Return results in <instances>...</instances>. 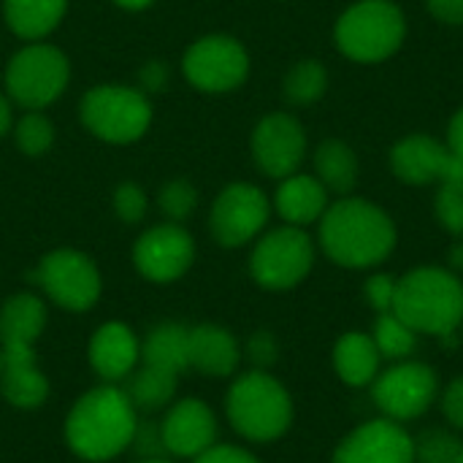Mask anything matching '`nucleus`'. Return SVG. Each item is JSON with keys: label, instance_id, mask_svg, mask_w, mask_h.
I'll use <instances>...</instances> for the list:
<instances>
[{"label": "nucleus", "instance_id": "obj_1", "mask_svg": "<svg viewBox=\"0 0 463 463\" xmlns=\"http://www.w3.org/2000/svg\"><path fill=\"white\" fill-rule=\"evenodd\" d=\"M320 247L336 266L372 269L396 250V225L377 203L345 195L320 217Z\"/></svg>", "mask_w": 463, "mask_h": 463}, {"label": "nucleus", "instance_id": "obj_2", "mask_svg": "<svg viewBox=\"0 0 463 463\" xmlns=\"http://www.w3.org/2000/svg\"><path fill=\"white\" fill-rule=\"evenodd\" d=\"M136 423V407L125 388L103 385L76 402L65 423V437L76 456L109 461L130 445Z\"/></svg>", "mask_w": 463, "mask_h": 463}, {"label": "nucleus", "instance_id": "obj_3", "mask_svg": "<svg viewBox=\"0 0 463 463\" xmlns=\"http://www.w3.org/2000/svg\"><path fill=\"white\" fill-rule=\"evenodd\" d=\"M393 312L420 336H456L463 323V282L442 266H420L396 282Z\"/></svg>", "mask_w": 463, "mask_h": 463}, {"label": "nucleus", "instance_id": "obj_4", "mask_svg": "<svg viewBox=\"0 0 463 463\" xmlns=\"http://www.w3.org/2000/svg\"><path fill=\"white\" fill-rule=\"evenodd\" d=\"M231 426L250 442H274L293 423V399L269 372L241 374L225 399Z\"/></svg>", "mask_w": 463, "mask_h": 463}, {"label": "nucleus", "instance_id": "obj_5", "mask_svg": "<svg viewBox=\"0 0 463 463\" xmlns=\"http://www.w3.org/2000/svg\"><path fill=\"white\" fill-rule=\"evenodd\" d=\"M407 35V16L393 0H358L336 22L334 38L355 62H383L396 54Z\"/></svg>", "mask_w": 463, "mask_h": 463}, {"label": "nucleus", "instance_id": "obj_6", "mask_svg": "<svg viewBox=\"0 0 463 463\" xmlns=\"http://www.w3.org/2000/svg\"><path fill=\"white\" fill-rule=\"evenodd\" d=\"M81 122L92 136L109 144H130L146 133L152 106L141 90L100 84L81 98Z\"/></svg>", "mask_w": 463, "mask_h": 463}, {"label": "nucleus", "instance_id": "obj_7", "mask_svg": "<svg viewBox=\"0 0 463 463\" xmlns=\"http://www.w3.org/2000/svg\"><path fill=\"white\" fill-rule=\"evenodd\" d=\"M439 374L423 361H396L372 383V399L383 418L410 423L423 418L439 402Z\"/></svg>", "mask_w": 463, "mask_h": 463}, {"label": "nucleus", "instance_id": "obj_8", "mask_svg": "<svg viewBox=\"0 0 463 463\" xmlns=\"http://www.w3.org/2000/svg\"><path fill=\"white\" fill-rule=\"evenodd\" d=\"M68 76L71 65L60 49L49 43H30L11 57L5 71V87L19 106L38 111L62 95Z\"/></svg>", "mask_w": 463, "mask_h": 463}, {"label": "nucleus", "instance_id": "obj_9", "mask_svg": "<svg viewBox=\"0 0 463 463\" xmlns=\"http://www.w3.org/2000/svg\"><path fill=\"white\" fill-rule=\"evenodd\" d=\"M315 266V244L304 228L285 225L269 231L252 250V279L266 290H290L309 277Z\"/></svg>", "mask_w": 463, "mask_h": 463}, {"label": "nucleus", "instance_id": "obj_10", "mask_svg": "<svg viewBox=\"0 0 463 463\" xmlns=\"http://www.w3.org/2000/svg\"><path fill=\"white\" fill-rule=\"evenodd\" d=\"M184 76L203 92H231L244 84L250 73L247 49L231 35H206L184 54Z\"/></svg>", "mask_w": 463, "mask_h": 463}, {"label": "nucleus", "instance_id": "obj_11", "mask_svg": "<svg viewBox=\"0 0 463 463\" xmlns=\"http://www.w3.org/2000/svg\"><path fill=\"white\" fill-rule=\"evenodd\" d=\"M35 282L54 304L71 312L90 309L100 296V274L95 263L76 250L49 252L35 269Z\"/></svg>", "mask_w": 463, "mask_h": 463}, {"label": "nucleus", "instance_id": "obj_12", "mask_svg": "<svg viewBox=\"0 0 463 463\" xmlns=\"http://www.w3.org/2000/svg\"><path fill=\"white\" fill-rule=\"evenodd\" d=\"M271 203L255 184H228L212 206V233L222 247H241L252 241L269 222Z\"/></svg>", "mask_w": 463, "mask_h": 463}, {"label": "nucleus", "instance_id": "obj_13", "mask_svg": "<svg viewBox=\"0 0 463 463\" xmlns=\"http://www.w3.org/2000/svg\"><path fill=\"white\" fill-rule=\"evenodd\" d=\"M391 168L396 179L407 184H431V182H463V157L448 144L412 133L391 149Z\"/></svg>", "mask_w": 463, "mask_h": 463}, {"label": "nucleus", "instance_id": "obj_14", "mask_svg": "<svg viewBox=\"0 0 463 463\" xmlns=\"http://www.w3.org/2000/svg\"><path fill=\"white\" fill-rule=\"evenodd\" d=\"M307 152V133L293 114L277 111L258 122L252 133V157L271 179H285L298 171Z\"/></svg>", "mask_w": 463, "mask_h": 463}, {"label": "nucleus", "instance_id": "obj_15", "mask_svg": "<svg viewBox=\"0 0 463 463\" xmlns=\"http://www.w3.org/2000/svg\"><path fill=\"white\" fill-rule=\"evenodd\" d=\"M331 463H415L412 434L388 418L353 429L334 450Z\"/></svg>", "mask_w": 463, "mask_h": 463}, {"label": "nucleus", "instance_id": "obj_16", "mask_svg": "<svg viewBox=\"0 0 463 463\" xmlns=\"http://www.w3.org/2000/svg\"><path fill=\"white\" fill-rule=\"evenodd\" d=\"M136 269L152 282L179 279L195 260V244L184 228L176 222L157 225L146 231L133 250Z\"/></svg>", "mask_w": 463, "mask_h": 463}, {"label": "nucleus", "instance_id": "obj_17", "mask_svg": "<svg viewBox=\"0 0 463 463\" xmlns=\"http://www.w3.org/2000/svg\"><path fill=\"white\" fill-rule=\"evenodd\" d=\"M160 431H163L165 453H174L182 458H198L201 453L217 445L214 412L198 399L179 402L160 423Z\"/></svg>", "mask_w": 463, "mask_h": 463}, {"label": "nucleus", "instance_id": "obj_18", "mask_svg": "<svg viewBox=\"0 0 463 463\" xmlns=\"http://www.w3.org/2000/svg\"><path fill=\"white\" fill-rule=\"evenodd\" d=\"M0 355V385L5 399L22 410L43 404L49 396V383L35 364L33 347H3Z\"/></svg>", "mask_w": 463, "mask_h": 463}, {"label": "nucleus", "instance_id": "obj_19", "mask_svg": "<svg viewBox=\"0 0 463 463\" xmlns=\"http://www.w3.org/2000/svg\"><path fill=\"white\" fill-rule=\"evenodd\" d=\"M138 361H141V345L136 342L128 326L106 323L95 331L90 342V364L106 383L130 377Z\"/></svg>", "mask_w": 463, "mask_h": 463}, {"label": "nucleus", "instance_id": "obj_20", "mask_svg": "<svg viewBox=\"0 0 463 463\" xmlns=\"http://www.w3.org/2000/svg\"><path fill=\"white\" fill-rule=\"evenodd\" d=\"M274 206L288 225L304 228V225L320 222V217L326 214L328 190L323 187V182L317 176L290 174L282 179V184L274 195Z\"/></svg>", "mask_w": 463, "mask_h": 463}, {"label": "nucleus", "instance_id": "obj_21", "mask_svg": "<svg viewBox=\"0 0 463 463\" xmlns=\"http://www.w3.org/2000/svg\"><path fill=\"white\" fill-rule=\"evenodd\" d=\"M334 369L347 388H372L377 374L383 372V355L364 331H347L334 345Z\"/></svg>", "mask_w": 463, "mask_h": 463}, {"label": "nucleus", "instance_id": "obj_22", "mask_svg": "<svg viewBox=\"0 0 463 463\" xmlns=\"http://www.w3.org/2000/svg\"><path fill=\"white\" fill-rule=\"evenodd\" d=\"M239 345L231 331L220 326L190 328V369L209 377H231L239 366Z\"/></svg>", "mask_w": 463, "mask_h": 463}, {"label": "nucleus", "instance_id": "obj_23", "mask_svg": "<svg viewBox=\"0 0 463 463\" xmlns=\"http://www.w3.org/2000/svg\"><path fill=\"white\" fill-rule=\"evenodd\" d=\"M46 326V309L43 301L19 293L8 298L0 309V342L3 347H33Z\"/></svg>", "mask_w": 463, "mask_h": 463}, {"label": "nucleus", "instance_id": "obj_24", "mask_svg": "<svg viewBox=\"0 0 463 463\" xmlns=\"http://www.w3.org/2000/svg\"><path fill=\"white\" fill-rule=\"evenodd\" d=\"M141 361L146 366L179 377L184 369H190V328L179 323L157 326L155 331H149V336L141 345Z\"/></svg>", "mask_w": 463, "mask_h": 463}, {"label": "nucleus", "instance_id": "obj_25", "mask_svg": "<svg viewBox=\"0 0 463 463\" xmlns=\"http://www.w3.org/2000/svg\"><path fill=\"white\" fill-rule=\"evenodd\" d=\"M68 0H5L8 27L27 41L49 35L65 16Z\"/></svg>", "mask_w": 463, "mask_h": 463}, {"label": "nucleus", "instance_id": "obj_26", "mask_svg": "<svg viewBox=\"0 0 463 463\" xmlns=\"http://www.w3.org/2000/svg\"><path fill=\"white\" fill-rule=\"evenodd\" d=\"M315 171L326 190L347 195L358 184V157L355 152L336 138H328L315 152Z\"/></svg>", "mask_w": 463, "mask_h": 463}, {"label": "nucleus", "instance_id": "obj_27", "mask_svg": "<svg viewBox=\"0 0 463 463\" xmlns=\"http://www.w3.org/2000/svg\"><path fill=\"white\" fill-rule=\"evenodd\" d=\"M125 393L136 410H160L176 393V374L144 364L138 372H130Z\"/></svg>", "mask_w": 463, "mask_h": 463}, {"label": "nucleus", "instance_id": "obj_28", "mask_svg": "<svg viewBox=\"0 0 463 463\" xmlns=\"http://www.w3.org/2000/svg\"><path fill=\"white\" fill-rule=\"evenodd\" d=\"M372 339L383 355V361H407L415 355L418 350V339L420 334L415 328H410L396 312H383L377 315L374 320V328H372Z\"/></svg>", "mask_w": 463, "mask_h": 463}, {"label": "nucleus", "instance_id": "obj_29", "mask_svg": "<svg viewBox=\"0 0 463 463\" xmlns=\"http://www.w3.org/2000/svg\"><path fill=\"white\" fill-rule=\"evenodd\" d=\"M328 73L320 60H301L285 79V98L296 106H309L326 95Z\"/></svg>", "mask_w": 463, "mask_h": 463}, {"label": "nucleus", "instance_id": "obj_30", "mask_svg": "<svg viewBox=\"0 0 463 463\" xmlns=\"http://www.w3.org/2000/svg\"><path fill=\"white\" fill-rule=\"evenodd\" d=\"M415 442V463H453L461 453L463 442L453 429H426L412 437Z\"/></svg>", "mask_w": 463, "mask_h": 463}, {"label": "nucleus", "instance_id": "obj_31", "mask_svg": "<svg viewBox=\"0 0 463 463\" xmlns=\"http://www.w3.org/2000/svg\"><path fill=\"white\" fill-rule=\"evenodd\" d=\"M16 144L24 155L38 157L46 155L54 144V128L52 122L41 114V111H30L16 122Z\"/></svg>", "mask_w": 463, "mask_h": 463}, {"label": "nucleus", "instance_id": "obj_32", "mask_svg": "<svg viewBox=\"0 0 463 463\" xmlns=\"http://www.w3.org/2000/svg\"><path fill=\"white\" fill-rule=\"evenodd\" d=\"M434 212H437V220L442 228H448L456 236H463V182L439 184Z\"/></svg>", "mask_w": 463, "mask_h": 463}, {"label": "nucleus", "instance_id": "obj_33", "mask_svg": "<svg viewBox=\"0 0 463 463\" xmlns=\"http://www.w3.org/2000/svg\"><path fill=\"white\" fill-rule=\"evenodd\" d=\"M195 203H198L195 187L187 184V182H182V179L168 182V184L160 190V209H163V214L171 217L174 222L184 220V217L195 209Z\"/></svg>", "mask_w": 463, "mask_h": 463}, {"label": "nucleus", "instance_id": "obj_34", "mask_svg": "<svg viewBox=\"0 0 463 463\" xmlns=\"http://www.w3.org/2000/svg\"><path fill=\"white\" fill-rule=\"evenodd\" d=\"M114 212L119 214L122 222H138L144 214H146V195L138 184L133 182H125L117 187L114 193Z\"/></svg>", "mask_w": 463, "mask_h": 463}, {"label": "nucleus", "instance_id": "obj_35", "mask_svg": "<svg viewBox=\"0 0 463 463\" xmlns=\"http://www.w3.org/2000/svg\"><path fill=\"white\" fill-rule=\"evenodd\" d=\"M396 277H391V274H372L369 279H366V288H364V293H366V301H369V307L377 312V315H383V312H393V301H396Z\"/></svg>", "mask_w": 463, "mask_h": 463}, {"label": "nucleus", "instance_id": "obj_36", "mask_svg": "<svg viewBox=\"0 0 463 463\" xmlns=\"http://www.w3.org/2000/svg\"><path fill=\"white\" fill-rule=\"evenodd\" d=\"M130 445H133V448H136V453H138V456H144V458H160V456L165 453L160 423L138 420V423H136V431H133Z\"/></svg>", "mask_w": 463, "mask_h": 463}, {"label": "nucleus", "instance_id": "obj_37", "mask_svg": "<svg viewBox=\"0 0 463 463\" xmlns=\"http://www.w3.org/2000/svg\"><path fill=\"white\" fill-rule=\"evenodd\" d=\"M439 407H442V415H445L448 426L453 431L463 434V374L450 380L448 388L439 393Z\"/></svg>", "mask_w": 463, "mask_h": 463}, {"label": "nucleus", "instance_id": "obj_38", "mask_svg": "<svg viewBox=\"0 0 463 463\" xmlns=\"http://www.w3.org/2000/svg\"><path fill=\"white\" fill-rule=\"evenodd\" d=\"M247 355H250V361L255 364V369L266 372V369L277 361L279 345H277V339H274L269 331H258V334L250 339V345H247Z\"/></svg>", "mask_w": 463, "mask_h": 463}, {"label": "nucleus", "instance_id": "obj_39", "mask_svg": "<svg viewBox=\"0 0 463 463\" xmlns=\"http://www.w3.org/2000/svg\"><path fill=\"white\" fill-rule=\"evenodd\" d=\"M195 463H260L252 453L233 448V445H214L206 453H201Z\"/></svg>", "mask_w": 463, "mask_h": 463}, {"label": "nucleus", "instance_id": "obj_40", "mask_svg": "<svg viewBox=\"0 0 463 463\" xmlns=\"http://www.w3.org/2000/svg\"><path fill=\"white\" fill-rule=\"evenodd\" d=\"M426 5L439 22L453 27L463 24V0H426Z\"/></svg>", "mask_w": 463, "mask_h": 463}, {"label": "nucleus", "instance_id": "obj_41", "mask_svg": "<svg viewBox=\"0 0 463 463\" xmlns=\"http://www.w3.org/2000/svg\"><path fill=\"white\" fill-rule=\"evenodd\" d=\"M165 81H168V68H165V62L152 60V62H146V65L141 68V84H144V90L157 92V90L165 87Z\"/></svg>", "mask_w": 463, "mask_h": 463}, {"label": "nucleus", "instance_id": "obj_42", "mask_svg": "<svg viewBox=\"0 0 463 463\" xmlns=\"http://www.w3.org/2000/svg\"><path fill=\"white\" fill-rule=\"evenodd\" d=\"M448 146L461 155L463 157V106L456 111V117L450 119V128H448Z\"/></svg>", "mask_w": 463, "mask_h": 463}, {"label": "nucleus", "instance_id": "obj_43", "mask_svg": "<svg viewBox=\"0 0 463 463\" xmlns=\"http://www.w3.org/2000/svg\"><path fill=\"white\" fill-rule=\"evenodd\" d=\"M8 128H11V106H8V100L0 95V136H5Z\"/></svg>", "mask_w": 463, "mask_h": 463}, {"label": "nucleus", "instance_id": "obj_44", "mask_svg": "<svg viewBox=\"0 0 463 463\" xmlns=\"http://www.w3.org/2000/svg\"><path fill=\"white\" fill-rule=\"evenodd\" d=\"M117 5H122V8H130V11H138V8H146L149 3H155V0H114Z\"/></svg>", "mask_w": 463, "mask_h": 463}, {"label": "nucleus", "instance_id": "obj_45", "mask_svg": "<svg viewBox=\"0 0 463 463\" xmlns=\"http://www.w3.org/2000/svg\"><path fill=\"white\" fill-rule=\"evenodd\" d=\"M141 463H168V461H163V458H144Z\"/></svg>", "mask_w": 463, "mask_h": 463}, {"label": "nucleus", "instance_id": "obj_46", "mask_svg": "<svg viewBox=\"0 0 463 463\" xmlns=\"http://www.w3.org/2000/svg\"><path fill=\"white\" fill-rule=\"evenodd\" d=\"M453 463H463V448H461V453H458V458H456Z\"/></svg>", "mask_w": 463, "mask_h": 463}, {"label": "nucleus", "instance_id": "obj_47", "mask_svg": "<svg viewBox=\"0 0 463 463\" xmlns=\"http://www.w3.org/2000/svg\"><path fill=\"white\" fill-rule=\"evenodd\" d=\"M458 334H461V342H463V323H461V328H458Z\"/></svg>", "mask_w": 463, "mask_h": 463}, {"label": "nucleus", "instance_id": "obj_48", "mask_svg": "<svg viewBox=\"0 0 463 463\" xmlns=\"http://www.w3.org/2000/svg\"><path fill=\"white\" fill-rule=\"evenodd\" d=\"M0 361H3V355H0Z\"/></svg>", "mask_w": 463, "mask_h": 463}]
</instances>
